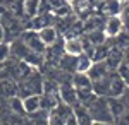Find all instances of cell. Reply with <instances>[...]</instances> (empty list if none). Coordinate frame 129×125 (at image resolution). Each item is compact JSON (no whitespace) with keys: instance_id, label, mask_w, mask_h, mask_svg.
<instances>
[{"instance_id":"cell-12","label":"cell","mask_w":129,"mask_h":125,"mask_svg":"<svg viewBox=\"0 0 129 125\" xmlns=\"http://www.w3.org/2000/svg\"><path fill=\"white\" fill-rule=\"evenodd\" d=\"M21 99H22V108L26 115H31L40 110V94H28Z\"/></svg>"},{"instance_id":"cell-21","label":"cell","mask_w":129,"mask_h":125,"mask_svg":"<svg viewBox=\"0 0 129 125\" xmlns=\"http://www.w3.org/2000/svg\"><path fill=\"white\" fill-rule=\"evenodd\" d=\"M119 17L122 19L124 31H129V0H122V9H120Z\"/></svg>"},{"instance_id":"cell-4","label":"cell","mask_w":129,"mask_h":125,"mask_svg":"<svg viewBox=\"0 0 129 125\" xmlns=\"http://www.w3.org/2000/svg\"><path fill=\"white\" fill-rule=\"evenodd\" d=\"M127 89V84L124 82V79L117 74V72H110V79H109V93L107 98H122L124 91Z\"/></svg>"},{"instance_id":"cell-10","label":"cell","mask_w":129,"mask_h":125,"mask_svg":"<svg viewBox=\"0 0 129 125\" xmlns=\"http://www.w3.org/2000/svg\"><path fill=\"white\" fill-rule=\"evenodd\" d=\"M107 101H109V110H110V113H112V116H114V120L122 116L127 111L126 103H124L122 98H107Z\"/></svg>"},{"instance_id":"cell-23","label":"cell","mask_w":129,"mask_h":125,"mask_svg":"<svg viewBox=\"0 0 129 125\" xmlns=\"http://www.w3.org/2000/svg\"><path fill=\"white\" fill-rule=\"evenodd\" d=\"M117 74L124 79V82L129 86V60H127V58H124V60L120 62L119 69H117Z\"/></svg>"},{"instance_id":"cell-3","label":"cell","mask_w":129,"mask_h":125,"mask_svg":"<svg viewBox=\"0 0 129 125\" xmlns=\"http://www.w3.org/2000/svg\"><path fill=\"white\" fill-rule=\"evenodd\" d=\"M21 39L24 41V45H26V46H28L31 51L40 53V55H45L47 46H45V43L40 39V36H38V31H35V29H26V31H22Z\"/></svg>"},{"instance_id":"cell-1","label":"cell","mask_w":129,"mask_h":125,"mask_svg":"<svg viewBox=\"0 0 129 125\" xmlns=\"http://www.w3.org/2000/svg\"><path fill=\"white\" fill-rule=\"evenodd\" d=\"M89 116L93 118V122H110L114 123V116L109 110V101H107V96H96L88 106Z\"/></svg>"},{"instance_id":"cell-28","label":"cell","mask_w":129,"mask_h":125,"mask_svg":"<svg viewBox=\"0 0 129 125\" xmlns=\"http://www.w3.org/2000/svg\"><path fill=\"white\" fill-rule=\"evenodd\" d=\"M127 33H129V31H127Z\"/></svg>"},{"instance_id":"cell-11","label":"cell","mask_w":129,"mask_h":125,"mask_svg":"<svg viewBox=\"0 0 129 125\" xmlns=\"http://www.w3.org/2000/svg\"><path fill=\"white\" fill-rule=\"evenodd\" d=\"M72 113L76 116V122L78 125H93V118L89 116L88 110H86V106L79 105V103H76V105L72 106Z\"/></svg>"},{"instance_id":"cell-6","label":"cell","mask_w":129,"mask_h":125,"mask_svg":"<svg viewBox=\"0 0 129 125\" xmlns=\"http://www.w3.org/2000/svg\"><path fill=\"white\" fill-rule=\"evenodd\" d=\"M103 33H105V36L109 39H114L119 33L124 31V24H122V19H120L119 16H110L109 19L103 22Z\"/></svg>"},{"instance_id":"cell-16","label":"cell","mask_w":129,"mask_h":125,"mask_svg":"<svg viewBox=\"0 0 129 125\" xmlns=\"http://www.w3.org/2000/svg\"><path fill=\"white\" fill-rule=\"evenodd\" d=\"M59 101L60 99L57 94H52V93H41L40 94V108L45 110V111H50Z\"/></svg>"},{"instance_id":"cell-27","label":"cell","mask_w":129,"mask_h":125,"mask_svg":"<svg viewBox=\"0 0 129 125\" xmlns=\"http://www.w3.org/2000/svg\"><path fill=\"white\" fill-rule=\"evenodd\" d=\"M93 125H114L110 122H93Z\"/></svg>"},{"instance_id":"cell-17","label":"cell","mask_w":129,"mask_h":125,"mask_svg":"<svg viewBox=\"0 0 129 125\" xmlns=\"http://www.w3.org/2000/svg\"><path fill=\"white\" fill-rule=\"evenodd\" d=\"M84 36L89 39V43H93L95 46H100V45H103V43H107L109 38L105 36V33H103V29L98 28V29H93V31H88V33H84Z\"/></svg>"},{"instance_id":"cell-25","label":"cell","mask_w":129,"mask_h":125,"mask_svg":"<svg viewBox=\"0 0 129 125\" xmlns=\"http://www.w3.org/2000/svg\"><path fill=\"white\" fill-rule=\"evenodd\" d=\"M64 125H78V122H76V116H74V113H72V115H71L69 118L66 120V123H64Z\"/></svg>"},{"instance_id":"cell-14","label":"cell","mask_w":129,"mask_h":125,"mask_svg":"<svg viewBox=\"0 0 129 125\" xmlns=\"http://www.w3.org/2000/svg\"><path fill=\"white\" fill-rule=\"evenodd\" d=\"M109 72H112V70H109V67L105 65V62H93V65L89 67V70L86 74L89 76L91 81H95V79H100V77L107 76Z\"/></svg>"},{"instance_id":"cell-5","label":"cell","mask_w":129,"mask_h":125,"mask_svg":"<svg viewBox=\"0 0 129 125\" xmlns=\"http://www.w3.org/2000/svg\"><path fill=\"white\" fill-rule=\"evenodd\" d=\"M57 96L62 103L66 105L74 106L78 103V94H76V87L72 86L71 82H60L59 84V91H57Z\"/></svg>"},{"instance_id":"cell-26","label":"cell","mask_w":129,"mask_h":125,"mask_svg":"<svg viewBox=\"0 0 129 125\" xmlns=\"http://www.w3.org/2000/svg\"><path fill=\"white\" fill-rule=\"evenodd\" d=\"M5 38V26H4V22H2V19H0V41Z\"/></svg>"},{"instance_id":"cell-20","label":"cell","mask_w":129,"mask_h":125,"mask_svg":"<svg viewBox=\"0 0 129 125\" xmlns=\"http://www.w3.org/2000/svg\"><path fill=\"white\" fill-rule=\"evenodd\" d=\"M38 2H40V0H24V2H22V10H24V14H26L29 19L38 14Z\"/></svg>"},{"instance_id":"cell-13","label":"cell","mask_w":129,"mask_h":125,"mask_svg":"<svg viewBox=\"0 0 129 125\" xmlns=\"http://www.w3.org/2000/svg\"><path fill=\"white\" fill-rule=\"evenodd\" d=\"M71 84L76 89H84V87H91V79L86 72H74L71 76Z\"/></svg>"},{"instance_id":"cell-24","label":"cell","mask_w":129,"mask_h":125,"mask_svg":"<svg viewBox=\"0 0 129 125\" xmlns=\"http://www.w3.org/2000/svg\"><path fill=\"white\" fill-rule=\"evenodd\" d=\"M71 7H74V9H88V0H69Z\"/></svg>"},{"instance_id":"cell-19","label":"cell","mask_w":129,"mask_h":125,"mask_svg":"<svg viewBox=\"0 0 129 125\" xmlns=\"http://www.w3.org/2000/svg\"><path fill=\"white\" fill-rule=\"evenodd\" d=\"M7 101H9V106H10V111L14 113V115H26L24 113V108H22V99H21L17 94L12 98H7Z\"/></svg>"},{"instance_id":"cell-9","label":"cell","mask_w":129,"mask_h":125,"mask_svg":"<svg viewBox=\"0 0 129 125\" xmlns=\"http://www.w3.org/2000/svg\"><path fill=\"white\" fill-rule=\"evenodd\" d=\"M64 53L72 55V57H78V55L83 53V46H81L79 36H69V38H64Z\"/></svg>"},{"instance_id":"cell-8","label":"cell","mask_w":129,"mask_h":125,"mask_svg":"<svg viewBox=\"0 0 129 125\" xmlns=\"http://www.w3.org/2000/svg\"><path fill=\"white\" fill-rule=\"evenodd\" d=\"M98 9L107 17H110V16H119L120 9H122V2L120 0H102Z\"/></svg>"},{"instance_id":"cell-15","label":"cell","mask_w":129,"mask_h":125,"mask_svg":"<svg viewBox=\"0 0 129 125\" xmlns=\"http://www.w3.org/2000/svg\"><path fill=\"white\" fill-rule=\"evenodd\" d=\"M59 69L62 72H67V74H74L76 70V57L67 55V53H62V57L59 58Z\"/></svg>"},{"instance_id":"cell-2","label":"cell","mask_w":129,"mask_h":125,"mask_svg":"<svg viewBox=\"0 0 129 125\" xmlns=\"http://www.w3.org/2000/svg\"><path fill=\"white\" fill-rule=\"evenodd\" d=\"M71 115H72V106L59 101V103L48 111V118H47V120H48V125H64L66 120H67Z\"/></svg>"},{"instance_id":"cell-22","label":"cell","mask_w":129,"mask_h":125,"mask_svg":"<svg viewBox=\"0 0 129 125\" xmlns=\"http://www.w3.org/2000/svg\"><path fill=\"white\" fill-rule=\"evenodd\" d=\"M7 60H10V43L2 39L0 41V64L7 62Z\"/></svg>"},{"instance_id":"cell-18","label":"cell","mask_w":129,"mask_h":125,"mask_svg":"<svg viewBox=\"0 0 129 125\" xmlns=\"http://www.w3.org/2000/svg\"><path fill=\"white\" fill-rule=\"evenodd\" d=\"M91 65H93L91 57L84 55V53H81V55L76 57V70H74V72H88Z\"/></svg>"},{"instance_id":"cell-7","label":"cell","mask_w":129,"mask_h":125,"mask_svg":"<svg viewBox=\"0 0 129 125\" xmlns=\"http://www.w3.org/2000/svg\"><path fill=\"white\" fill-rule=\"evenodd\" d=\"M38 36H40V39L45 43V46H52V45L59 39L60 33L53 24H50V26H45V28H41L40 31H38Z\"/></svg>"}]
</instances>
